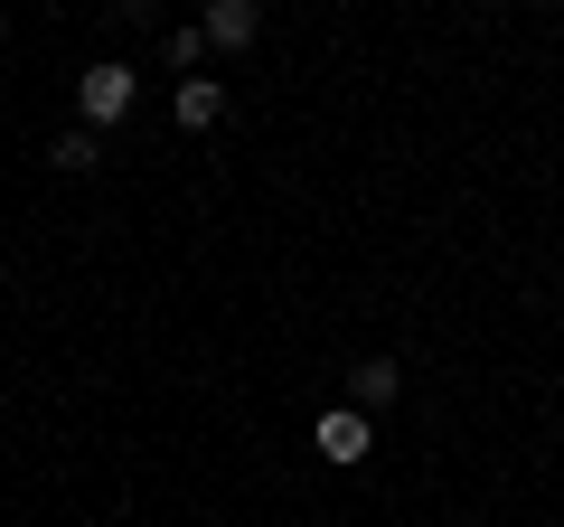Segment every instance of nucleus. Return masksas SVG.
I'll return each mask as SVG.
<instances>
[{
    "mask_svg": "<svg viewBox=\"0 0 564 527\" xmlns=\"http://www.w3.org/2000/svg\"><path fill=\"white\" fill-rule=\"evenodd\" d=\"M132 95H141V76H132V66H113V57H104V66H85V76H76V114L95 122V132H113V122L132 114Z\"/></svg>",
    "mask_w": 564,
    "mask_h": 527,
    "instance_id": "1",
    "label": "nucleus"
},
{
    "mask_svg": "<svg viewBox=\"0 0 564 527\" xmlns=\"http://www.w3.org/2000/svg\"><path fill=\"white\" fill-rule=\"evenodd\" d=\"M311 443H321V462H329V471H358V462H367V443H377V433H367V415H358V406H329V415H321V433H311Z\"/></svg>",
    "mask_w": 564,
    "mask_h": 527,
    "instance_id": "2",
    "label": "nucleus"
},
{
    "mask_svg": "<svg viewBox=\"0 0 564 527\" xmlns=\"http://www.w3.org/2000/svg\"><path fill=\"white\" fill-rule=\"evenodd\" d=\"M254 20H263V10H254V0H207V47H245V39H254Z\"/></svg>",
    "mask_w": 564,
    "mask_h": 527,
    "instance_id": "3",
    "label": "nucleus"
},
{
    "mask_svg": "<svg viewBox=\"0 0 564 527\" xmlns=\"http://www.w3.org/2000/svg\"><path fill=\"white\" fill-rule=\"evenodd\" d=\"M395 386H404L395 358H367L358 377H348V406H358V415H386V406H395Z\"/></svg>",
    "mask_w": 564,
    "mask_h": 527,
    "instance_id": "4",
    "label": "nucleus"
},
{
    "mask_svg": "<svg viewBox=\"0 0 564 527\" xmlns=\"http://www.w3.org/2000/svg\"><path fill=\"white\" fill-rule=\"evenodd\" d=\"M217 114H226V85H217V76H188V85H180V122H188V132H207Z\"/></svg>",
    "mask_w": 564,
    "mask_h": 527,
    "instance_id": "5",
    "label": "nucleus"
},
{
    "mask_svg": "<svg viewBox=\"0 0 564 527\" xmlns=\"http://www.w3.org/2000/svg\"><path fill=\"white\" fill-rule=\"evenodd\" d=\"M47 161H57V170H95V161H104V151H95V122L57 132V142H47Z\"/></svg>",
    "mask_w": 564,
    "mask_h": 527,
    "instance_id": "6",
    "label": "nucleus"
},
{
    "mask_svg": "<svg viewBox=\"0 0 564 527\" xmlns=\"http://www.w3.org/2000/svg\"><path fill=\"white\" fill-rule=\"evenodd\" d=\"M207 57V29H170V66H198Z\"/></svg>",
    "mask_w": 564,
    "mask_h": 527,
    "instance_id": "7",
    "label": "nucleus"
},
{
    "mask_svg": "<svg viewBox=\"0 0 564 527\" xmlns=\"http://www.w3.org/2000/svg\"><path fill=\"white\" fill-rule=\"evenodd\" d=\"M113 10H122V0H113Z\"/></svg>",
    "mask_w": 564,
    "mask_h": 527,
    "instance_id": "8",
    "label": "nucleus"
}]
</instances>
